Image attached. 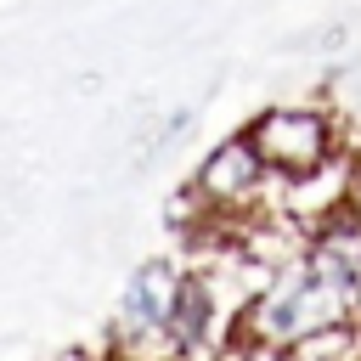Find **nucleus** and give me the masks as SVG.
I'll list each match as a JSON object with an SVG mask.
<instances>
[{"instance_id":"1","label":"nucleus","mask_w":361,"mask_h":361,"mask_svg":"<svg viewBox=\"0 0 361 361\" xmlns=\"http://www.w3.org/2000/svg\"><path fill=\"white\" fill-rule=\"evenodd\" d=\"M243 135L254 141V152L265 158V169L282 175V180L322 175L338 158V124H333V113L327 107H305V102L265 107Z\"/></svg>"},{"instance_id":"2","label":"nucleus","mask_w":361,"mask_h":361,"mask_svg":"<svg viewBox=\"0 0 361 361\" xmlns=\"http://www.w3.org/2000/svg\"><path fill=\"white\" fill-rule=\"evenodd\" d=\"M180 265L169 259H147L135 265V276L124 282L118 305H113V322H107V338L118 350V361H152V355H169V305L180 293Z\"/></svg>"},{"instance_id":"3","label":"nucleus","mask_w":361,"mask_h":361,"mask_svg":"<svg viewBox=\"0 0 361 361\" xmlns=\"http://www.w3.org/2000/svg\"><path fill=\"white\" fill-rule=\"evenodd\" d=\"M192 186H197V197L214 209V220H243L248 209H259V203L282 186V175L265 169V158L254 152L248 135H231V141H220V147L203 158V169H197Z\"/></svg>"},{"instance_id":"4","label":"nucleus","mask_w":361,"mask_h":361,"mask_svg":"<svg viewBox=\"0 0 361 361\" xmlns=\"http://www.w3.org/2000/svg\"><path fill=\"white\" fill-rule=\"evenodd\" d=\"M220 344V293L209 271H186L169 305V355H203Z\"/></svg>"},{"instance_id":"5","label":"nucleus","mask_w":361,"mask_h":361,"mask_svg":"<svg viewBox=\"0 0 361 361\" xmlns=\"http://www.w3.org/2000/svg\"><path fill=\"white\" fill-rule=\"evenodd\" d=\"M62 361H79V355H62Z\"/></svg>"}]
</instances>
